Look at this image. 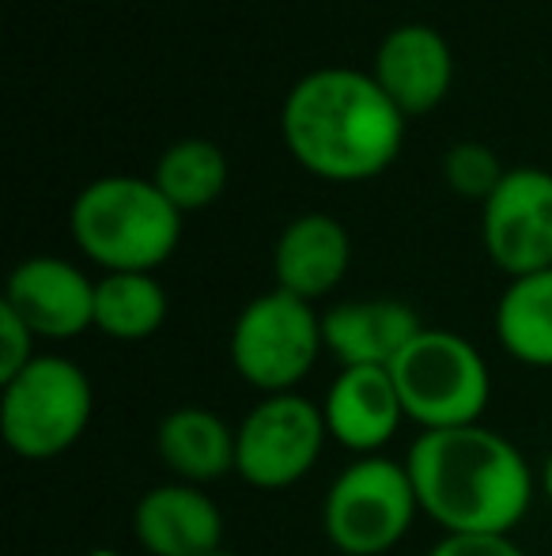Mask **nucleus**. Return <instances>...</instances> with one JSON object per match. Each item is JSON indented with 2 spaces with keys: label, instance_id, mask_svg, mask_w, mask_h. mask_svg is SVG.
<instances>
[{
  "label": "nucleus",
  "instance_id": "17",
  "mask_svg": "<svg viewBox=\"0 0 552 556\" xmlns=\"http://www.w3.org/2000/svg\"><path fill=\"white\" fill-rule=\"evenodd\" d=\"M496 341L526 367H552V269L515 277L496 303Z\"/></svg>",
  "mask_w": 552,
  "mask_h": 556
},
{
  "label": "nucleus",
  "instance_id": "8",
  "mask_svg": "<svg viewBox=\"0 0 552 556\" xmlns=\"http://www.w3.org/2000/svg\"><path fill=\"white\" fill-rule=\"evenodd\" d=\"M322 405L303 394H269L235 428V473L261 492L299 484L322 458Z\"/></svg>",
  "mask_w": 552,
  "mask_h": 556
},
{
  "label": "nucleus",
  "instance_id": "10",
  "mask_svg": "<svg viewBox=\"0 0 552 556\" xmlns=\"http://www.w3.org/2000/svg\"><path fill=\"white\" fill-rule=\"evenodd\" d=\"M4 307H12L42 341H73L95 330V280L65 257L35 254L8 277Z\"/></svg>",
  "mask_w": 552,
  "mask_h": 556
},
{
  "label": "nucleus",
  "instance_id": "21",
  "mask_svg": "<svg viewBox=\"0 0 552 556\" xmlns=\"http://www.w3.org/2000/svg\"><path fill=\"white\" fill-rule=\"evenodd\" d=\"M35 341H38V337L30 333V326L23 323L12 307H4V303H0V382L15 379V375H20L23 367L38 356Z\"/></svg>",
  "mask_w": 552,
  "mask_h": 556
},
{
  "label": "nucleus",
  "instance_id": "7",
  "mask_svg": "<svg viewBox=\"0 0 552 556\" xmlns=\"http://www.w3.org/2000/svg\"><path fill=\"white\" fill-rule=\"evenodd\" d=\"M322 352V315L307 300L280 288L246 303L228 337L235 375L266 397L295 394Z\"/></svg>",
  "mask_w": 552,
  "mask_h": 556
},
{
  "label": "nucleus",
  "instance_id": "22",
  "mask_svg": "<svg viewBox=\"0 0 552 556\" xmlns=\"http://www.w3.org/2000/svg\"><path fill=\"white\" fill-rule=\"evenodd\" d=\"M427 556H526L511 534H442Z\"/></svg>",
  "mask_w": 552,
  "mask_h": 556
},
{
  "label": "nucleus",
  "instance_id": "16",
  "mask_svg": "<svg viewBox=\"0 0 552 556\" xmlns=\"http://www.w3.org/2000/svg\"><path fill=\"white\" fill-rule=\"evenodd\" d=\"M155 454L182 484H205L235 473V428L213 409L182 405L155 428Z\"/></svg>",
  "mask_w": 552,
  "mask_h": 556
},
{
  "label": "nucleus",
  "instance_id": "15",
  "mask_svg": "<svg viewBox=\"0 0 552 556\" xmlns=\"http://www.w3.org/2000/svg\"><path fill=\"white\" fill-rule=\"evenodd\" d=\"M352 265V239L345 224L325 213H303L280 231L273 247V277L280 292L314 303L345 280Z\"/></svg>",
  "mask_w": 552,
  "mask_h": 556
},
{
  "label": "nucleus",
  "instance_id": "6",
  "mask_svg": "<svg viewBox=\"0 0 552 556\" xmlns=\"http://www.w3.org/2000/svg\"><path fill=\"white\" fill-rule=\"evenodd\" d=\"M420 515V500L406 462L386 454L356 458L333 477L322 500V530L345 556H383L406 542Z\"/></svg>",
  "mask_w": 552,
  "mask_h": 556
},
{
  "label": "nucleus",
  "instance_id": "24",
  "mask_svg": "<svg viewBox=\"0 0 552 556\" xmlns=\"http://www.w3.org/2000/svg\"><path fill=\"white\" fill-rule=\"evenodd\" d=\"M88 556H121V553H114V549H91Z\"/></svg>",
  "mask_w": 552,
  "mask_h": 556
},
{
  "label": "nucleus",
  "instance_id": "25",
  "mask_svg": "<svg viewBox=\"0 0 552 556\" xmlns=\"http://www.w3.org/2000/svg\"><path fill=\"white\" fill-rule=\"evenodd\" d=\"M208 556H239V553H231V549H216V553H208Z\"/></svg>",
  "mask_w": 552,
  "mask_h": 556
},
{
  "label": "nucleus",
  "instance_id": "4",
  "mask_svg": "<svg viewBox=\"0 0 552 556\" xmlns=\"http://www.w3.org/2000/svg\"><path fill=\"white\" fill-rule=\"evenodd\" d=\"M91 413V379L68 356H35L15 379L0 382V435L23 462H50L73 451Z\"/></svg>",
  "mask_w": 552,
  "mask_h": 556
},
{
  "label": "nucleus",
  "instance_id": "19",
  "mask_svg": "<svg viewBox=\"0 0 552 556\" xmlns=\"http://www.w3.org/2000/svg\"><path fill=\"white\" fill-rule=\"evenodd\" d=\"M152 182L182 216L216 205L228 186V155L205 137H182L159 155Z\"/></svg>",
  "mask_w": 552,
  "mask_h": 556
},
{
  "label": "nucleus",
  "instance_id": "11",
  "mask_svg": "<svg viewBox=\"0 0 552 556\" xmlns=\"http://www.w3.org/2000/svg\"><path fill=\"white\" fill-rule=\"evenodd\" d=\"M371 76L401 114L420 117L447 99L454 84V53L435 27L401 23L378 42Z\"/></svg>",
  "mask_w": 552,
  "mask_h": 556
},
{
  "label": "nucleus",
  "instance_id": "14",
  "mask_svg": "<svg viewBox=\"0 0 552 556\" xmlns=\"http://www.w3.org/2000/svg\"><path fill=\"white\" fill-rule=\"evenodd\" d=\"M424 330L401 300H348L322 315L325 352L341 367H390Z\"/></svg>",
  "mask_w": 552,
  "mask_h": 556
},
{
  "label": "nucleus",
  "instance_id": "1",
  "mask_svg": "<svg viewBox=\"0 0 552 556\" xmlns=\"http://www.w3.org/2000/svg\"><path fill=\"white\" fill-rule=\"evenodd\" d=\"M420 511L442 534H511L534 504V469L485 425L420 432L406 454Z\"/></svg>",
  "mask_w": 552,
  "mask_h": 556
},
{
  "label": "nucleus",
  "instance_id": "2",
  "mask_svg": "<svg viewBox=\"0 0 552 556\" xmlns=\"http://www.w3.org/2000/svg\"><path fill=\"white\" fill-rule=\"evenodd\" d=\"M280 132L292 160L314 178L368 182L398 160L406 114L386 99L371 73L314 68L287 91Z\"/></svg>",
  "mask_w": 552,
  "mask_h": 556
},
{
  "label": "nucleus",
  "instance_id": "18",
  "mask_svg": "<svg viewBox=\"0 0 552 556\" xmlns=\"http://www.w3.org/2000/svg\"><path fill=\"white\" fill-rule=\"evenodd\" d=\"M167 323V292L155 273H103L95 280V330L111 341H147Z\"/></svg>",
  "mask_w": 552,
  "mask_h": 556
},
{
  "label": "nucleus",
  "instance_id": "5",
  "mask_svg": "<svg viewBox=\"0 0 552 556\" xmlns=\"http://www.w3.org/2000/svg\"><path fill=\"white\" fill-rule=\"evenodd\" d=\"M406 420L420 432L480 425L492 397V375L473 341L454 330L424 326L413 344L390 364Z\"/></svg>",
  "mask_w": 552,
  "mask_h": 556
},
{
  "label": "nucleus",
  "instance_id": "12",
  "mask_svg": "<svg viewBox=\"0 0 552 556\" xmlns=\"http://www.w3.org/2000/svg\"><path fill=\"white\" fill-rule=\"evenodd\" d=\"M133 538L147 556H208L223 549V511L197 484H155L133 507Z\"/></svg>",
  "mask_w": 552,
  "mask_h": 556
},
{
  "label": "nucleus",
  "instance_id": "23",
  "mask_svg": "<svg viewBox=\"0 0 552 556\" xmlns=\"http://www.w3.org/2000/svg\"><path fill=\"white\" fill-rule=\"evenodd\" d=\"M541 489H545V496H549V504H552V451H549V458H545V469H541Z\"/></svg>",
  "mask_w": 552,
  "mask_h": 556
},
{
  "label": "nucleus",
  "instance_id": "13",
  "mask_svg": "<svg viewBox=\"0 0 552 556\" xmlns=\"http://www.w3.org/2000/svg\"><path fill=\"white\" fill-rule=\"evenodd\" d=\"M325 432L345 451L383 454V446L398 435L406 409L390 367H341L322 402Z\"/></svg>",
  "mask_w": 552,
  "mask_h": 556
},
{
  "label": "nucleus",
  "instance_id": "3",
  "mask_svg": "<svg viewBox=\"0 0 552 556\" xmlns=\"http://www.w3.org/2000/svg\"><path fill=\"white\" fill-rule=\"evenodd\" d=\"M68 231L103 273H155L182 242V213L152 178L103 175L76 193Z\"/></svg>",
  "mask_w": 552,
  "mask_h": 556
},
{
  "label": "nucleus",
  "instance_id": "20",
  "mask_svg": "<svg viewBox=\"0 0 552 556\" xmlns=\"http://www.w3.org/2000/svg\"><path fill=\"white\" fill-rule=\"evenodd\" d=\"M503 175H508V167L500 163V155L488 144H480V140H462V144L447 148V155H442V178L465 201L485 205L500 190Z\"/></svg>",
  "mask_w": 552,
  "mask_h": 556
},
{
  "label": "nucleus",
  "instance_id": "9",
  "mask_svg": "<svg viewBox=\"0 0 552 556\" xmlns=\"http://www.w3.org/2000/svg\"><path fill=\"white\" fill-rule=\"evenodd\" d=\"M480 239L511 280L552 269V170L511 167L480 205Z\"/></svg>",
  "mask_w": 552,
  "mask_h": 556
}]
</instances>
